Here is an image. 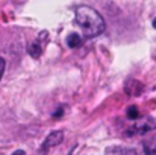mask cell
I'll return each mask as SVG.
<instances>
[{"label": "cell", "mask_w": 156, "mask_h": 155, "mask_svg": "<svg viewBox=\"0 0 156 155\" xmlns=\"http://www.w3.org/2000/svg\"><path fill=\"white\" fill-rule=\"evenodd\" d=\"M76 23L82 29L83 35L88 38L100 35L106 28L103 17L94 8L87 6V5L76 8Z\"/></svg>", "instance_id": "cell-1"}, {"label": "cell", "mask_w": 156, "mask_h": 155, "mask_svg": "<svg viewBox=\"0 0 156 155\" xmlns=\"http://www.w3.org/2000/svg\"><path fill=\"white\" fill-rule=\"evenodd\" d=\"M12 155H26V154H24L23 151H15V152H14Z\"/></svg>", "instance_id": "cell-9"}, {"label": "cell", "mask_w": 156, "mask_h": 155, "mask_svg": "<svg viewBox=\"0 0 156 155\" xmlns=\"http://www.w3.org/2000/svg\"><path fill=\"white\" fill-rule=\"evenodd\" d=\"M140 113H138V108L136 106H129L127 108V117L129 119H138Z\"/></svg>", "instance_id": "cell-7"}, {"label": "cell", "mask_w": 156, "mask_h": 155, "mask_svg": "<svg viewBox=\"0 0 156 155\" xmlns=\"http://www.w3.org/2000/svg\"><path fill=\"white\" fill-rule=\"evenodd\" d=\"M62 138H64V132H62V131H53L52 134H49V137L44 140L41 151L46 152V151L52 149V148H55V146H58V145L62 142Z\"/></svg>", "instance_id": "cell-2"}, {"label": "cell", "mask_w": 156, "mask_h": 155, "mask_svg": "<svg viewBox=\"0 0 156 155\" xmlns=\"http://www.w3.org/2000/svg\"><path fill=\"white\" fill-rule=\"evenodd\" d=\"M3 72H5V61H3V58H0V79L3 76Z\"/></svg>", "instance_id": "cell-8"}, {"label": "cell", "mask_w": 156, "mask_h": 155, "mask_svg": "<svg viewBox=\"0 0 156 155\" xmlns=\"http://www.w3.org/2000/svg\"><path fill=\"white\" fill-rule=\"evenodd\" d=\"M106 155H136L132 149H121V148H112L106 151Z\"/></svg>", "instance_id": "cell-6"}, {"label": "cell", "mask_w": 156, "mask_h": 155, "mask_svg": "<svg viewBox=\"0 0 156 155\" xmlns=\"http://www.w3.org/2000/svg\"><path fill=\"white\" fill-rule=\"evenodd\" d=\"M80 43H82V38H80L77 34H71V35H68V38H67V44H68L70 49H76V47H79Z\"/></svg>", "instance_id": "cell-5"}, {"label": "cell", "mask_w": 156, "mask_h": 155, "mask_svg": "<svg viewBox=\"0 0 156 155\" xmlns=\"http://www.w3.org/2000/svg\"><path fill=\"white\" fill-rule=\"evenodd\" d=\"M153 26H155V28H156V18H155V20H153Z\"/></svg>", "instance_id": "cell-10"}, {"label": "cell", "mask_w": 156, "mask_h": 155, "mask_svg": "<svg viewBox=\"0 0 156 155\" xmlns=\"http://www.w3.org/2000/svg\"><path fill=\"white\" fill-rule=\"evenodd\" d=\"M29 53H30L32 58H40L41 53H43V44H41L40 41L32 43V44L29 46Z\"/></svg>", "instance_id": "cell-4"}, {"label": "cell", "mask_w": 156, "mask_h": 155, "mask_svg": "<svg viewBox=\"0 0 156 155\" xmlns=\"http://www.w3.org/2000/svg\"><path fill=\"white\" fill-rule=\"evenodd\" d=\"M144 154L146 155H156V135H152L150 138H147L143 145Z\"/></svg>", "instance_id": "cell-3"}]
</instances>
